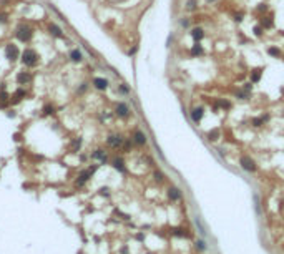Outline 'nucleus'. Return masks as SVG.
<instances>
[{"mask_svg":"<svg viewBox=\"0 0 284 254\" xmlns=\"http://www.w3.org/2000/svg\"><path fill=\"white\" fill-rule=\"evenodd\" d=\"M208 140L209 141H218V140H219V130H218V128L211 130V131L208 133Z\"/></svg>","mask_w":284,"mask_h":254,"instance_id":"20","label":"nucleus"},{"mask_svg":"<svg viewBox=\"0 0 284 254\" xmlns=\"http://www.w3.org/2000/svg\"><path fill=\"white\" fill-rule=\"evenodd\" d=\"M155 179H156V181H160V183H161L163 179H164V176H163L161 173H160V171H155Z\"/></svg>","mask_w":284,"mask_h":254,"instance_id":"31","label":"nucleus"},{"mask_svg":"<svg viewBox=\"0 0 284 254\" xmlns=\"http://www.w3.org/2000/svg\"><path fill=\"white\" fill-rule=\"evenodd\" d=\"M80 145H81L80 140H75V141H73V145H72V146H73V151H77L78 148H80Z\"/></svg>","mask_w":284,"mask_h":254,"instance_id":"34","label":"nucleus"},{"mask_svg":"<svg viewBox=\"0 0 284 254\" xmlns=\"http://www.w3.org/2000/svg\"><path fill=\"white\" fill-rule=\"evenodd\" d=\"M32 35H34V32H32V28L28 25H20L17 28V37H18V40H22V42H28V40L32 38Z\"/></svg>","mask_w":284,"mask_h":254,"instance_id":"3","label":"nucleus"},{"mask_svg":"<svg viewBox=\"0 0 284 254\" xmlns=\"http://www.w3.org/2000/svg\"><path fill=\"white\" fill-rule=\"evenodd\" d=\"M236 96L239 98V100H246V98H248V93H246L244 90H241V92H236Z\"/></svg>","mask_w":284,"mask_h":254,"instance_id":"29","label":"nucleus"},{"mask_svg":"<svg viewBox=\"0 0 284 254\" xmlns=\"http://www.w3.org/2000/svg\"><path fill=\"white\" fill-rule=\"evenodd\" d=\"M173 234H175V236H179V237H186V236H189L183 228H175V229H173Z\"/></svg>","mask_w":284,"mask_h":254,"instance_id":"22","label":"nucleus"},{"mask_svg":"<svg viewBox=\"0 0 284 254\" xmlns=\"http://www.w3.org/2000/svg\"><path fill=\"white\" fill-rule=\"evenodd\" d=\"M32 76L28 75V73H20V75L17 76V80H18V83H28L30 81Z\"/></svg>","mask_w":284,"mask_h":254,"instance_id":"21","label":"nucleus"},{"mask_svg":"<svg viewBox=\"0 0 284 254\" xmlns=\"http://www.w3.org/2000/svg\"><path fill=\"white\" fill-rule=\"evenodd\" d=\"M267 9H269V7H267L266 3H259V5L256 7V12H259V14H264V12H267Z\"/></svg>","mask_w":284,"mask_h":254,"instance_id":"27","label":"nucleus"},{"mask_svg":"<svg viewBox=\"0 0 284 254\" xmlns=\"http://www.w3.org/2000/svg\"><path fill=\"white\" fill-rule=\"evenodd\" d=\"M113 168H115V170H118L120 173H125V171H126L125 163H123L121 158H115V159H113Z\"/></svg>","mask_w":284,"mask_h":254,"instance_id":"14","label":"nucleus"},{"mask_svg":"<svg viewBox=\"0 0 284 254\" xmlns=\"http://www.w3.org/2000/svg\"><path fill=\"white\" fill-rule=\"evenodd\" d=\"M261 27L264 28H273L274 27V20H273V17H262L261 18Z\"/></svg>","mask_w":284,"mask_h":254,"instance_id":"15","label":"nucleus"},{"mask_svg":"<svg viewBox=\"0 0 284 254\" xmlns=\"http://www.w3.org/2000/svg\"><path fill=\"white\" fill-rule=\"evenodd\" d=\"M267 53H269L271 57H274V58H279V57L282 55V52L279 50L278 47H267Z\"/></svg>","mask_w":284,"mask_h":254,"instance_id":"19","label":"nucleus"},{"mask_svg":"<svg viewBox=\"0 0 284 254\" xmlns=\"http://www.w3.org/2000/svg\"><path fill=\"white\" fill-rule=\"evenodd\" d=\"M37 53L35 50H32V48H27L25 52H23V55H22V61L27 65V67H35L37 65Z\"/></svg>","mask_w":284,"mask_h":254,"instance_id":"1","label":"nucleus"},{"mask_svg":"<svg viewBox=\"0 0 284 254\" xmlns=\"http://www.w3.org/2000/svg\"><path fill=\"white\" fill-rule=\"evenodd\" d=\"M215 105L218 106V108H223V110H229V108H231V103H229L228 100H224V98H218Z\"/></svg>","mask_w":284,"mask_h":254,"instance_id":"17","label":"nucleus"},{"mask_svg":"<svg viewBox=\"0 0 284 254\" xmlns=\"http://www.w3.org/2000/svg\"><path fill=\"white\" fill-rule=\"evenodd\" d=\"M53 111H55V108H53V106H50V105H47V106L43 108V113H45V115H52Z\"/></svg>","mask_w":284,"mask_h":254,"instance_id":"30","label":"nucleus"},{"mask_svg":"<svg viewBox=\"0 0 284 254\" xmlns=\"http://www.w3.org/2000/svg\"><path fill=\"white\" fill-rule=\"evenodd\" d=\"M196 0H186V10L188 12H193V10H196Z\"/></svg>","mask_w":284,"mask_h":254,"instance_id":"25","label":"nucleus"},{"mask_svg":"<svg viewBox=\"0 0 284 254\" xmlns=\"http://www.w3.org/2000/svg\"><path fill=\"white\" fill-rule=\"evenodd\" d=\"M181 25H183V27H188L189 22H188V20H183V22H181Z\"/></svg>","mask_w":284,"mask_h":254,"instance_id":"37","label":"nucleus"},{"mask_svg":"<svg viewBox=\"0 0 284 254\" xmlns=\"http://www.w3.org/2000/svg\"><path fill=\"white\" fill-rule=\"evenodd\" d=\"M189 33H191V38L195 40V42H199V40H203L204 38V30L201 27H195V28H191V32H189Z\"/></svg>","mask_w":284,"mask_h":254,"instance_id":"10","label":"nucleus"},{"mask_svg":"<svg viewBox=\"0 0 284 254\" xmlns=\"http://www.w3.org/2000/svg\"><path fill=\"white\" fill-rule=\"evenodd\" d=\"M239 163H241V168L244 171H248V173H256L258 166H256V163H254V159H251L249 156H241Z\"/></svg>","mask_w":284,"mask_h":254,"instance_id":"2","label":"nucleus"},{"mask_svg":"<svg viewBox=\"0 0 284 254\" xmlns=\"http://www.w3.org/2000/svg\"><path fill=\"white\" fill-rule=\"evenodd\" d=\"M70 58H72L73 61H80L81 60V53L78 50H72V52H70Z\"/></svg>","mask_w":284,"mask_h":254,"instance_id":"24","label":"nucleus"},{"mask_svg":"<svg viewBox=\"0 0 284 254\" xmlns=\"http://www.w3.org/2000/svg\"><path fill=\"white\" fill-rule=\"evenodd\" d=\"M253 33L256 35V37H262V35H264V28L261 27V23H259V25H254V28H253Z\"/></svg>","mask_w":284,"mask_h":254,"instance_id":"23","label":"nucleus"},{"mask_svg":"<svg viewBox=\"0 0 284 254\" xmlns=\"http://www.w3.org/2000/svg\"><path fill=\"white\" fill-rule=\"evenodd\" d=\"M203 116H204V108H203V106H196V108L191 110V120L193 121L199 123L201 120H203Z\"/></svg>","mask_w":284,"mask_h":254,"instance_id":"8","label":"nucleus"},{"mask_svg":"<svg viewBox=\"0 0 284 254\" xmlns=\"http://www.w3.org/2000/svg\"><path fill=\"white\" fill-rule=\"evenodd\" d=\"M133 143L138 146H143L146 143V135L141 131V130H135L133 131Z\"/></svg>","mask_w":284,"mask_h":254,"instance_id":"6","label":"nucleus"},{"mask_svg":"<svg viewBox=\"0 0 284 254\" xmlns=\"http://www.w3.org/2000/svg\"><path fill=\"white\" fill-rule=\"evenodd\" d=\"M203 53H204V50H203V48H201V45H199L198 42H196V43H195V45H193V47H191V55H193V57L203 55Z\"/></svg>","mask_w":284,"mask_h":254,"instance_id":"18","label":"nucleus"},{"mask_svg":"<svg viewBox=\"0 0 284 254\" xmlns=\"http://www.w3.org/2000/svg\"><path fill=\"white\" fill-rule=\"evenodd\" d=\"M92 158H93V159H98L100 163H106V159H108V158H106V153H105L103 150H97V151H95V153L92 154Z\"/></svg>","mask_w":284,"mask_h":254,"instance_id":"13","label":"nucleus"},{"mask_svg":"<svg viewBox=\"0 0 284 254\" xmlns=\"http://www.w3.org/2000/svg\"><path fill=\"white\" fill-rule=\"evenodd\" d=\"M115 113L118 115L120 118H128L130 116V108L126 103H118L116 108H115Z\"/></svg>","mask_w":284,"mask_h":254,"instance_id":"7","label":"nucleus"},{"mask_svg":"<svg viewBox=\"0 0 284 254\" xmlns=\"http://www.w3.org/2000/svg\"><path fill=\"white\" fill-rule=\"evenodd\" d=\"M251 123H253V126L259 128V126H262V123H264V121H262V118H254V120L251 121Z\"/></svg>","mask_w":284,"mask_h":254,"instance_id":"28","label":"nucleus"},{"mask_svg":"<svg viewBox=\"0 0 284 254\" xmlns=\"http://www.w3.org/2000/svg\"><path fill=\"white\" fill-rule=\"evenodd\" d=\"M100 194H103V196H108V188H101V190H100Z\"/></svg>","mask_w":284,"mask_h":254,"instance_id":"36","label":"nucleus"},{"mask_svg":"<svg viewBox=\"0 0 284 254\" xmlns=\"http://www.w3.org/2000/svg\"><path fill=\"white\" fill-rule=\"evenodd\" d=\"M95 170H97V166H92V168H88V170L81 171V173L78 174V178H77V184H78V186H83V184L90 179V176L95 173Z\"/></svg>","mask_w":284,"mask_h":254,"instance_id":"4","label":"nucleus"},{"mask_svg":"<svg viewBox=\"0 0 284 254\" xmlns=\"http://www.w3.org/2000/svg\"><path fill=\"white\" fill-rule=\"evenodd\" d=\"M243 90H244L246 93H249L251 90H253V83H244V85H243Z\"/></svg>","mask_w":284,"mask_h":254,"instance_id":"32","label":"nucleus"},{"mask_svg":"<svg viewBox=\"0 0 284 254\" xmlns=\"http://www.w3.org/2000/svg\"><path fill=\"white\" fill-rule=\"evenodd\" d=\"M168 198H170L171 201H178L181 198V191L178 188H170V190H168Z\"/></svg>","mask_w":284,"mask_h":254,"instance_id":"12","label":"nucleus"},{"mask_svg":"<svg viewBox=\"0 0 284 254\" xmlns=\"http://www.w3.org/2000/svg\"><path fill=\"white\" fill-rule=\"evenodd\" d=\"M50 33H52V35H55V37H61V35H63V33H61V30H60V28L57 27V25H53V23L50 25Z\"/></svg>","mask_w":284,"mask_h":254,"instance_id":"26","label":"nucleus"},{"mask_svg":"<svg viewBox=\"0 0 284 254\" xmlns=\"http://www.w3.org/2000/svg\"><path fill=\"white\" fill-rule=\"evenodd\" d=\"M196 248H198L199 251H204V249H206V244H204L203 241H198V243H196Z\"/></svg>","mask_w":284,"mask_h":254,"instance_id":"33","label":"nucleus"},{"mask_svg":"<svg viewBox=\"0 0 284 254\" xmlns=\"http://www.w3.org/2000/svg\"><path fill=\"white\" fill-rule=\"evenodd\" d=\"M93 85H95V88L97 90H106L108 88V80L106 78H93Z\"/></svg>","mask_w":284,"mask_h":254,"instance_id":"11","label":"nucleus"},{"mask_svg":"<svg viewBox=\"0 0 284 254\" xmlns=\"http://www.w3.org/2000/svg\"><path fill=\"white\" fill-rule=\"evenodd\" d=\"M5 53H7V58H9V60H12V61L18 58V48L15 47V45H7Z\"/></svg>","mask_w":284,"mask_h":254,"instance_id":"9","label":"nucleus"},{"mask_svg":"<svg viewBox=\"0 0 284 254\" xmlns=\"http://www.w3.org/2000/svg\"><path fill=\"white\" fill-rule=\"evenodd\" d=\"M282 115H284V113H282Z\"/></svg>","mask_w":284,"mask_h":254,"instance_id":"38","label":"nucleus"},{"mask_svg":"<svg viewBox=\"0 0 284 254\" xmlns=\"http://www.w3.org/2000/svg\"><path fill=\"white\" fill-rule=\"evenodd\" d=\"M261 76H262V70H261V68L253 70V73H251V83H258V81L261 80Z\"/></svg>","mask_w":284,"mask_h":254,"instance_id":"16","label":"nucleus"},{"mask_svg":"<svg viewBox=\"0 0 284 254\" xmlns=\"http://www.w3.org/2000/svg\"><path fill=\"white\" fill-rule=\"evenodd\" d=\"M106 143H108V146H112V148H120L123 145V136L121 135H110V136L106 138Z\"/></svg>","mask_w":284,"mask_h":254,"instance_id":"5","label":"nucleus"},{"mask_svg":"<svg viewBox=\"0 0 284 254\" xmlns=\"http://www.w3.org/2000/svg\"><path fill=\"white\" fill-rule=\"evenodd\" d=\"M120 90H121V93H130V88L126 87L125 83H121V85H120Z\"/></svg>","mask_w":284,"mask_h":254,"instance_id":"35","label":"nucleus"}]
</instances>
